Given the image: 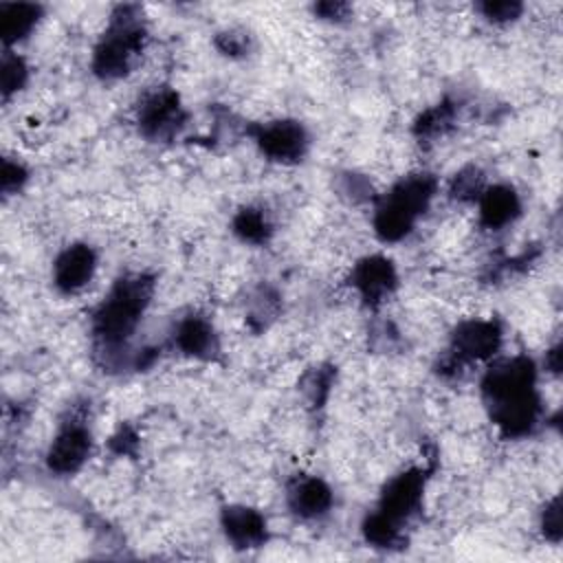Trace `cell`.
<instances>
[{
    "label": "cell",
    "instance_id": "6",
    "mask_svg": "<svg viewBox=\"0 0 563 563\" xmlns=\"http://www.w3.org/2000/svg\"><path fill=\"white\" fill-rule=\"evenodd\" d=\"M139 130L152 141H167L185 125L180 97L172 88H156L143 97L136 112Z\"/></svg>",
    "mask_w": 563,
    "mask_h": 563
},
{
    "label": "cell",
    "instance_id": "13",
    "mask_svg": "<svg viewBox=\"0 0 563 563\" xmlns=\"http://www.w3.org/2000/svg\"><path fill=\"white\" fill-rule=\"evenodd\" d=\"M222 530L235 548H260L266 537V519L249 506H227L220 515Z\"/></svg>",
    "mask_w": 563,
    "mask_h": 563
},
{
    "label": "cell",
    "instance_id": "12",
    "mask_svg": "<svg viewBox=\"0 0 563 563\" xmlns=\"http://www.w3.org/2000/svg\"><path fill=\"white\" fill-rule=\"evenodd\" d=\"M332 488L317 475L295 477L288 486V506L301 519L323 517L332 508Z\"/></svg>",
    "mask_w": 563,
    "mask_h": 563
},
{
    "label": "cell",
    "instance_id": "21",
    "mask_svg": "<svg viewBox=\"0 0 563 563\" xmlns=\"http://www.w3.org/2000/svg\"><path fill=\"white\" fill-rule=\"evenodd\" d=\"M26 178H29V172L24 169V165H20L18 161H11V158H4V161H2L0 187H2V194H4V196H11V194H15L18 189H22V185L26 183Z\"/></svg>",
    "mask_w": 563,
    "mask_h": 563
},
{
    "label": "cell",
    "instance_id": "19",
    "mask_svg": "<svg viewBox=\"0 0 563 563\" xmlns=\"http://www.w3.org/2000/svg\"><path fill=\"white\" fill-rule=\"evenodd\" d=\"M0 77H2V97L9 99L18 90H22V86L26 84L29 66H26V62L18 53L7 51L2 55V73H0Z\"/></svg>",
    "mask_w": 563,
    "mask_h": 563
},
{
    "label": "cell",
    "instance_id": "5",
    "mask_svg": "<svg viewBox=\"0 0 563 563\" xmlns=\"http://www.w3.org/2000/svg\"><path fill=\"white\" fill-rule=\"evenodd\" d=\"M501 343L499 323L493 319H473L455 328L451 336V350L444 361V367H460L473 361L490 358Z\"/></svg>",
    "mask_w": 563,
    "mask_h": 563
},
{
    "label": "cell",
    "instance_id": "1",
    "mask_svg": "<svg viewBox=\"0 0 563 563\" xmlns=\"http://www.w3.org/2000/svg\"><path fill=\"white\" fill-rule=\"evenodd\" d=\"M534 363L526 356H515L495 363L482 380L490 420L508 438L526 435L537 424L541 402L534 389Z\"/></svg>",
    "mask_w": 563,
    "mask_h": 563
},
{
    "label": "cell",
    "instance_id": "4",
    "mask_svg": "<svg viewBox=\"0 0 563 563\" xmlns=\"http://www.w3.org/2000/svg\"><path fill=\"white\" fill-rule=\"evenodd\" d=\"M143 40H145V26L136 9L119 7L112 13L106 33L95 46V53H92L95 75L106 81L125 77L132 70L134 59L143 51Z\"/></svg>",
    "mask_w": 563,
    "mask_h": 563
},
{
    "label": "cell",
    "instance_id": "14",
    "mask_svg": "<svg viewBox=\"0 0 563 563\" xmlns=\"http://www.w3.org/2000/svg\"><path fill=\"white\" fill-rule=\"evenodd\" d=\"M477 200H479V220L486 229H501L521 213L519 196L508 185L486 187Z\"/></svg>",
    "mask_w": 563,
    "mask_h": 563
},
{
    "label": "cell",
    "instance_id": "20",
    "mask_svg": "<svg viewBox=\"0 0 563 563\" xmlns=\"http://www.w3.org/2000/svg\"><path fill=\"white\" fill-rule=\"evenodd\" d=\"M453 119V110L449 103H438L435 108L427 110L418 123H416V130L420 136H435L440 134Z\"/></svg>",
    "mask_w": 563,
    "mask_h": 563
},
{
    "label": "cell",
    "instance_id": "10",
    "mask_svg": "<svg viewBox=\"0 0 563 563\" xmlns=\"http://www.w3.org/2000/svg\"><path fill=\"white\" fill-rule=\"evenodd\" d=\"M97 271V253L88 244L66 246L53 264V284L59 292L73 295L86 288Z\"/></svg>",
    "mask_w": 563,
    "mask_h": 563
},
{
    "label": "cell",
    "instance_id": "26",
    "mask_svg": "<svg viewBox=\"0 0 563 563\" xmlns=\"http://www.w3.org/2000/svg\"><path fill=\"white\" fill-rule=\"evenodd\" d=\"M347 7L345 4H319L317 11L323 15V18H339L341 11H345Z\"/></svg>",
    "mask_w": 563,
    "mask_h": 563
},
{
    "label": "cell",
    "instance_id": "25",
    "mask_svg": "<svg viewBox=\"0 0 563 563\" xmlns=\"http://www.w3.org/2000/svg\"><path fill=\"white\" fill-rule=\"evenodd\" d=\"M218 48L224 53V55H238V53H246L249 48V37L242 35V33H222L218 37Z\"/></svg>",
    "mask_w": 563,
    "mask_h": 563
},
{
    "label": "cell",
    "instance_id": "24",
    "mask_svg": "<svg viewBox=\"0 0 563 563\" xmlns=\"http://www.w3.org/2000/svg\"><path fill=\"white\" fill-rule=\"evenodd\" d=\"M541 528H543V534H545L548 539L559 541V537H561V510H559V499H552V501L543 508Z\"/></svg>",
    "mask_w": 563,
    "mask_h": 563
},
{
    "label": "cell",
    "instance_id": "7",
    "mask_svg": "<svg viewBox=\"0 0 563 563\" xmlns=\"http://www.w3.org/2000/svg\"><path fill=\"white\" fill-rule=\"evenodd\" d=\"M255 145L264 156L277 163H297L308 152V132L299 121L277 119L260 123L253 130Z\"/></svg>",
    "mask_w": 563,
    "mask_h": 563
},
{
    "label": "cell",
    "instance_id": "18",
    "mask_svg": "<svg viewBox=\"0 0 563 563\" xmlns=\"http://www.w3.org/2000/svg\"><path fill=\"white\" fill-rule=\"evenodd\" d=\"M363 534L376 548H391L400 541V528L376 510L365 519Z\"/></svg>",
    "mask_w": 563,
    "mask_h": 563
},
{
    "label": "cell",
    "instance_id": "15",
    "mask_svg": "<svg viewBox=\"0 0 563 563\" xmlns=\"http://www.w3.org/2000/svg\"><path fill=\"white\" fill-rule=\"evenodd\" d=\"M174 345L187 356L211 358L218 352V336L205 317L191 314L178 323L174 332Z\"/></svg>",
    "mask_w": 563,
    "mask_h": 563
},
{
    "label": "cell",
    "instance_id": "8",
    "mask_svg": "<svg viewBox=\"0 0 563 563\" xmlns=\"http://www.w3.org/2000/svg\"><path fill=\"white\" fill-rule=\"evenodd\" d=\"M427 475L422 468H407L394 475L380 493V501L376 512L387 517L391 523L400 528L402 521L413 517L422 504Z\"/></svg>",
    "mask_w": 563,
    "mask_h": 563
},
{
    "label": "cell",
    "instance_id": "23",
    "mask_svg": "<svg viewBox=\"0 0 563 563\" xmlns=\"http://www.w3.org/2000/svg\"><path fill=\"white\" fill-rule=\"evenodd\" d=\"M477 9L486 20H490L495 24L512 22L521 13L519 2H482Z\"/></svg>",
    "mask_w": 563,
    "mask_h": 563
},
{
    "label": "cell",
    "instance_id": "11",
    "mask_svg": "<svg viewBox=\"0 0 563 563\" xmlns=\"http://www.w3.org/2000/svg\"><path fill=\"white\" fill-rule=\"evenodd\" d=\"M396 268L383 255H369L356 262L350 275V284L356 288L361 299L369 306H378L385 301L396 288Z\"/></svg>",
    "mask_w": 563,
    "mask_h": 563
},
{
    "label": "cell",
    "instance_id": "17",
    "mask_svg": "<svg viewBox=\"0 0 563 563\" xmlns=\"http://www.w3.org/2000/svg\"><path fill=\"white\" fill-rule=\"evenodd\" d=\"M233 231L240 240L251 244H264L268 242L273 227L268 216L257 207H244L233 218Z\"/></svg>",
    "mask_w": 563,
    "mask_h": 563
},
{
    "label": "cell",
    "instance_id": "2",
    "mask_svg": "<svg viewBox=\"0 0 563 563\" xmlns=\"http://www.w3.org/2000/svg\"><path fill=\"white\" fill-rule=\"evenodd\" d=\"M154 292L152 277L136 273L114 282L110 292L92 314V334L97 350L112 363L121 350L125 352L143 312L147 310Z\"/></svg>",
    "mask_w": 563,
    "mask_h": 563
},
{
    "label": "cell",
    "instance_id": "3",
    "mask_svg": "<svg viewBox=\"0 0 563 563\" xmlns=\"http://www.w3.org/2000/svg\"><path fill=\"white\" fill-rule=\"evenodd\" d=\"M435 194L431 174H411L398 180L376 207L374 231L385 242H398L413 229Z\"/></svg>",
    "mask_w": 563,
    "mask_h": 563
},
{
    "label": "cell",
    "instance_id": "22",
    "mask_svg": "<svg viewBox=\"0 0 563 563\" xmlns=\"http://www.w3.org/2000/svg\"><path fill=\"white\" fill-rule=\"evenodd\" d=\"M482 191H484V185H482L479 169L468 167V169H464L455 176L453 196H457V198H479Z\"/></svg>",
    "mask_w": 563,
    "mask_h": 563
},
{
    "label": "cell",
    "instance_id": "16",
    "mask_svg": "<svg viewBox=\"0 0 563 563\" xmlns=\"http://www.w3.org/2000/svg\"><path fill=\"white\" fill-rule=\"evenodd\" d=\"M42 15L40 4L31 2H2L0 4V35L4 46L24 40L37 24Z\"/></svg>",
    "mask_w": 563,
    "mask_h": 563
},
{
    "label": "cell",
    "instance_id": "9",
    "mask_svg": "<svg viewBox=\"0 0 563 563\" xmlns=\"http://www.w3.org/2000/svg\"><path fill=\"white\" fill-rule=\"evenodd\" d=\"M90 446L92 435L88 427L79 420H66L46 451V466L51 473L70 475L84 466L90 455Z\"/></svg>",
    "mask_w": 563,
    "mask_h": 563
}]
</instances>
